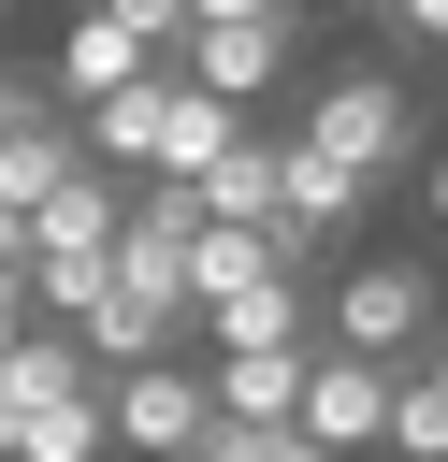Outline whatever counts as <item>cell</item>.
<instances>
[{"label":"cell","mask_w":448,"mask_h":462,"mask_svg":"<svg viewBox=\"0 0 448 462\" xmlns=\"http://www.w3.org/2000/svg\"><path fill=\"white\" fill-rule=\"evenodd\" d=\"M260 462H332V448H318L303 419H275V433H260Z\"/></svg>","instance_id":"cell-19"},{"label":"cell","mask_w":448,"mask_h":462,"mask_svg":"<svg viewBox=\"0 0 448 462\" xmlns=\"http://www.w3.org/2000/svg\"><path fill=\"white\" fill-rule=\"evenodd\" d=\"M275 202H289V130H260V116H246V130H231V159L202 173V217H217V231H275Z\"/></svg>","instance_id":"cell-9"},{"label":"cell","mask_w":448,"mask_h":462,"mask_svg":"<svg viewBox=\"0 0 448 462\" xmlns=\"http://www.w3.org/2000/svg\"><path fill=\"white\" fill-rule=\"evenodd\" d=\"M289 144H303V159H332L347 188H390V173H419V159H434V144H419L405 72H318V87H303V116H289Z\"/></svg>","instance_id":"cell-1"},{"label":"cell","mask_w":448,"mask_h":462,"mask_svg":"<svg viewBox=\"0 0 448 462\" xmlns=\"http://www.w3.org/2000/svg\"><path fill=\"white\" fill-rule=\"evenodd\" d=\"M72 332H87V361H101V375H145V361H202V318H188L173 289H101Z\"/></svg>","instance_id":"cell-6"},{"label":"cell","mask_w":448,"mask_h":462,"mask_svg":"<svg viewBox=\"0 0 448 462\" xmlns=\"http://www.w3.org/2000/svg\"><path fill=\"white\" fill-rule=\"evenodd\" d=\"M72 390H101V361H87V332H58V318H29V332L0 346V433H14V419H43V404H72Z\"/></svg>","instance_id":"cell-8"},{"label":"cell","mask_w":448,"mask_h":462,"mask_svg":"<svg viewBox=\"0 0 448 462\" xmlns=\"http://www.w3.org/2000/svg\"><path fill=\"white\" fill-rule=\"evenodd\" d=\"M289 14H318V0H289Z\"/></svg>","instance_id":"cell-23"},{"label":"cell","mask_w":448,"mask_h":462,"mask_svg":"<svg viewBox=\"0 0 448 462\" xmlns=\"http://www.w3.org/2000/svg\"><path fill=\"white\" fill-rule=\"evenodd\" d=\"M173 72H188V87H217V101L246 116V101H275V87L303 72V14H202Z\"/></svg>","instance_id":"cell-4"},{"label":"cell","mask_w":448,"mask_h":462,"mask_svg":"<svg viewBox=\"0 0 448 462\" xmlns=\"http://www.w3.org/2000/svg\"><path fill=\"white\" fill-rule=\"evenodd\" d=\"M72 173H101V159H87V116H72V101H43V116L0 144V202H14V217H43Z\"/></svg>","instance_id":"cell-11"},{"label":"cell","mask_w":448,"mask_h":462,"mask_svg":"<svg viewBox=\"0 0 448 462\" xmlns=\"http://www.w3.org/2000/svg\"><path fill=\"white\" fill-rule=\"evenodd\" d=\"M43 101H58V87H43V72H14V58H0V144H14V130H29V116H43Z\"/></svg>","instance_id":"cell-18"},{"label":"cell","mask_w":448,"mask_h":462,"mask_svg":"<svg viewBox=\"0 0 448 462\" xmlns=\"http://www.w3.org/2000/svg\"><path fill=\"white\" fill-rule=\"evenodd\" d=\"M14 332H29V274H0V346H14Z\"/></svg>","instance_id":"cell-22"},{"label":"cell","mask_w":448,"mask_h":462,"mask_svg":"<svg viewBox=\"0 0 448 462\" xmlns=\"http://www.w3.org/2000/svg\"><path fill=\"white\" fill-rule=\"evenodd\" d=\"M390 14V43H419V58H448V0H376Z\"/></svg>","instance_id":"cell-17"},{"label":"cell","mask_w":448,"mask_h":462,"mask_svg":"<svg viewBox=\"0 0 448 462\" xmlns=\"http://www.w3.org/2000/svg\"><path fill=\"white\" fill-rule=\"evenodd\" d=\"M101 14H130L159 58H188V29H202V0H101Z\"/></svg>","instance_id":"cell-16"},{"label":"cell","mask_w":448,"mask_h":462,"mask_svg":"<svg viewBox=\"0 0 448 462\" xmlns=\"http://www.w3.org/2000/svg\"><path fill=\"white\" fill-rule=\"evenodd\" d=\"M0 274H29V217L14 202H0Z\"/></svg>","instance_id":"cell-20"},{"label":"cell","mask_w":448,"mask_h":462,"mask_svg":"<svg viewBox=\"0 0 448 462\" xmlns=\"http://www.w3.org/2000/svg\"><path fill=\"white\" fill-rule=\"evenodd\" d=\"M390 361H361V346H318L303 361V433L332 448V462H361V448H390Z\"/></svg>","instance_id":"cell-5"},{"label":"cell","mask_w":448,"mask_h":462,"mask_svg":"<svg viewBox=\"0 0 448 462\" xmlns=\"http://www.w3.org/2000/svg\"><path fill=\"white\" fill-rule=\"evenodd\" d=\"M390 462H448V346L405 361V390H390Z\"/></svg>","instance_id":"cell-14"},{"label":"cell","mask_w":448,"mask_h":462,"mask_svg":"<svg viewBox=\"0 0 448 462\" xmlns=\"http://www.w3.org/2000/svg\"><path fill=\"white\" fill-rule=\"evenodd\" d=\"M434 332H448V274L405 260V245H390V260H347V274L318 289V346H361V361H390V375L434 361Z\"/></svg>","instance_id":"cell-2"},{"label":"cell","mask_w":448,"mask_h":462,"mask_svg":"<svg viewBox=\"0 0 448 462\" xmlns=\"http://www.w3.org/2000/svg\"><path fill=\"white\" fill-rule=\"evenodd\" d=\"M101 390H116V375H101ZM101 390H72V404L14 419V433H0V462H116V419H101Z\"/></svg>","instance_id":"cell-13"},{"label":"cell","mask_w":448,"mask_h":462,"mask_svg":"<svg viewBox=\"0 0 448 462\" xmlns=\"http://www.w3.org/2000/svg\"><path fill=\"white\" fill-rule=\"evenodd\" d=\"M303 361H318V346H217V361H202V375H217V419H260V433L303 419Z\"/></svg>","instance_id":"cell-12"},{"label":"cell","mask_w":448,"mask_h":462,"mask_svg":"<svg viewBox=\"0 0 448 462\" xmlns=\"http://www.w3.org/2000/svg\"><path fill=\"white\" fill-rule=\"evenodd\" d=\"M419 202H434V231H448V144H434V159H419Z\"/></svg>","instance_id":"cell-21"},{"label":"cell","mask_w":448,"mask_h":462,"mask_svg":"<svg viewBox=\"0 0 448 462\" xmlns=\"http://www.w3.org/2000/svg\"><path fill=\"white\" fill-rule=\"evenodd\" d=\"M145 72H159V43H145L130 14H101V0H87V14L58 29V72H43V87H58L72 116H101V101H116V87H145Z\"/></svg>","instance_id":"cell-7"},{"label":"cell","mask_w":448,"mask_h":462,"mask_svg":"<svg viewBox=\"0 0 448 462\" xmlns=\"http://www.w3.org/2000/svg\"><path fill=\"white\" fill-rule=\"evenodd\" d=\"M275 274V231H202L188 245V303H231V289H260Z\"/></svg>","instance_id":"cell-15"},{"label":"cell","mask_w":448,"mask_h":462,"mask_svg":"<svg viewBox=\"0 0 448 462\" xmlns=\"http://www.w3.org/2000/svg\"><path fill=\"white\" fill-rule=\"evenodd\" d=\"M217 346H318V274H260L231 303H202V361Z\"/></svg>","instance_id":"cell-10"},{"label":"cell","mask_w":448,"mask_h":462,"mask_svg":"<svg viewBox=\"0 0 448 462\" xmlns=\"http://www.w3.org/2000/svg\"><path fill=\"white\" fill-rule=\"evenodd\" d=\"M101 419H116V462H188L217 433V375L202 361H145V375L101 390Z\"/></svg>","instance_id":"cell-3"}]
</instances>
